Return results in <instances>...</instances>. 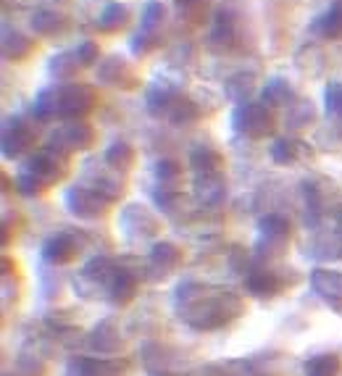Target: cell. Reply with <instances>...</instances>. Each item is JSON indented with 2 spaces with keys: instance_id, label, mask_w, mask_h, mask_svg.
Here are the masks:
<instances>
[{
  "instance_id": "cell-1",
  "label": "cell",
  "mask_w": 342,
  "mask_h": 376,
  "mask_svg": "<svg viewBox=\"0 0 342 376\" xmlns=\"http://www.w3.org/2000/svg\"><path fill=\"white\" fill-rule=\"evenodd\" d=\"M235 127L248 134H263L271 127V118L266 114V108L258 103H245L235 111Z\"/></svg>"
},
{
  "instance_id": "cell-2",
  "label": "cell",
  "mask_w": 342,
  "mask_h": 376,
  "mask_svg": "<svg viewBox=\"0 0 342 376\" xmlns=\"http://www.w3.org/2000/svg\"><path fill=\"white\" fill-rule=\"evenodd\" d=\"M92 103V95L87 87L82 84H71L66 90H58V111L66 116H74V114H84Z\"/></svg>"
},
{
  "instance_id": "cell-3",
  "label": "cell",
  "mask_w": 342,
  "mask_h": 376,
  "mask_svg": "<svg viewBox=\"0 0 342 376\" xmlns=\"http://www.w3.org/2000/svg\"><path fill=\"white\" fill-rule=\"evenodd\" d=\"M314 29L327 39L342 37V3H334L329 11H324L314 21Z\"/></svg>"
},
{
  "instance_id": "cell-4",
  "label": "cell",
  "mask_w": 342,
  "mask_h": 376,
  "mask_svg": "<svg viewBox=\"0 0 342 376\" xmlns=\"http://www.w3.org/2000/svg\"><path fill=\"white\" fill-rule=\"evenodd\" d=\"M129 21V11L124 3H108L103 8V13L98 16V29L100 32H116Z\"/></svg>"
},
{
  "instance_id": "cell-5",
  "label": "cell",
  "mask_w": 342,
  "mask_h": 376,
  "mask_svg": "<svg viewBox=\"0 0 342 376\" xmlns=\"http://www.w3.org/2000/svg\"><path fill=\"white\" fill-rule=\"evenodd\" d=\"M61 26H64V16H61V13H55V11L32 13V29H35L37 35H42V37H51V35H55Z\"/></svg>"
},
{
  "instance_id": "cell-6",
  "label": "cell",
  "mask_w": 342,
  "mask_h": 376,
  "mask_svg": "<svg viewBox=\"0 0 342 376\" xmlns=\"http://www.w3.org/2000/svg\"><path fill=\"white\" fill-rule=\"evenodd\" d=\"M29 51H32V42H29L24 35H19V32H6V37H3V53H6V58L19 61V58L29 55Z\"/></svg>"
},
{
  "instance_id": "cell-7",
  "label": "cell",
  "mask_w": 342,
  "mask_h": 376,
  "mask_svg": "<svg viewBox=\"0 0 342 376\" xmlns=\"http://www.w3.org/2000/svg\"><path fill=\"white\" fill-rule=\"evenodd\" d=\"M289 98H292V90H289V84L285 79H271L266 84V90H263V100L269 105H285Z\"/></svg>"
},
{
  "instance_id": "cell-8",
  "label": "cell",
  "mask_w": 342,
  "mask_h": 376,
  "mask_svg": "<svg viewBox=\"0 0 342 376\" xmlns=\"http://www.w3.org/2000/svg\"><path fill=\"white\" fill-rule=\"evenodd\" d=\"M213 39H216V42H232V39H235V19H232V13H226V11L216 13Z\"/></svg>"
},
{
  "instance_id": "cell-9",
  "label": "cell",
  "mask_w": 342,
  "mask_h": 376,
  "mask_svg": "<svg viewBox=\"0 0 342 376\" xmlns=\"http://www.w3.org/2000/svg\"><path fill=\"white\" fill-rule=\"evenodd\" d=\"M26 145H29V132H26L21 124H16V127H13V134L11 132H6V156H16V153H21Z\"/></svg>"
},
{
  "instance_id": "cell-10",
  "label": "cell",
  "mask_w": 342,
  "mask_h": 376,
  "mask_svg": "<svg viewBox=\"0 0 342 376\" xmlns=\"http://www.w3.org/2000/svg\"><path fill=\"white\" fill-rule=\"evenodd\" d=\"M163 16H166L163 6L161 3H150L143 13V32H156L158 26L163 24Z\"/></svg>"
},
{
  "instance_id": "cell-11",
  "label": "cell",
  "mask_w": 342,
  "mask_h": 376,
  "mask_svg": "<svg viewBox=\"0 0 342 376\" xmlns=\"http://www.w3.org/2000/svg\"><path fill=\"white\" fill-rule=\"evenodd\" d=\"M192 166H195L197 171H213V169H219V156H216L213 150H208V147H203V150L192 153Z\"/></svg>"
},
{
  "instance_id": "cell-12",
  "label": "cell",
  "mask_w": 342,
  "mask_h": 376,
  "mask_svg": "<svg viewBox=\"0 0 342 376\" xmlns=\"http://www.w3.org/2000/svg\"><path fill=\"white\" fill-rule=\"evenodd\" d=\"M324 100H327V111H329V114H337V116H342V84H340V82L329 84L327 95H324Z\"/></svg>"
},
{
  "instance_id": "cell-13",
  "label": "cell",
  "mask_w": 342,
  "mask_h": 376,
  "mask_svg": "<svg viewBox=\"0 0 342 376\" xmlns=\"http://www.w3.org/2000/svg\"><path fill=\"white\" fill-rule=\"evenodd\" d=\"M71 61H79L77 55H69V53H64V55H58V58H53V74L55 77H69L74 69H77V64H71Z\"/></svg>"
},
{
  "instance_id": "cell-14",
  "label": "cell",
  "mask_w": 342,
  "mask_h": 376,
  "mask_svg": "<svg viewBox=\"0 0 342 376\" xmlns=\"http://www.w3.org/2000/svg\"><path fill=\"white\" fill-rule=\"evenodd\" d=\"M129 161H132L129 145L118 143V145H114V147L108 150V163H114V166H127Z\"/></svg>"
},
{
  "instance_id": "cell-15",
  "label": "cell",
  "mask_w": 342,
  "mask_h": 376,
  "mask_svg": "<svg viewBox=\"0 0 342 376\" xmlns=\"http://www.w3.org/2000/svg\"><path fill=\"white\" fill-rule=\"evenodd\" d=\"M77 58L82 66H90L98 61V42H92V39H84L82 45L77 48Z\"/></svg>"
},
{
  "instance_id": "cell-16",
  "label": "cell",
  "mask_w": 342,
  "mask_h": 376,
  "mask_svg": "<svg viewBox=\"0 0 342 376\" xmlns=\"http://www.w3.org/2000/svg\"><path fill=\"white\" fill-rule=\"evenodd\" d=\"M271 156H274L279 163H287V161L295 158V143L279 140V143H274V147H271Z\"/></svg>"
},
{
  "instance_id": "cell-17",
  "label": "cell",
  "mask_w": 342,
  "mask_h": 376,
  "mask_svg": "<svg viewBox=\"0 0 342 376\" xmlns=\"http://www.w3.org/2000/svg\"><path fill=\"white\" fill-rule=\"evenodd\" d=\"M174 111H171V118L179 124V121H192L197 116V111L192 108V103H174L171 105Z\"/></svg>"
},
{
  "instance_id": "cell-18",
  "label": "cell",
  "mask_w": 342,
  "mask_h": 376,
  "mask_svg": "<svg viewBox=\"0 0 342 376\" xmlns=\"http://www.w3.org/2000/svg\"><path fill=\"white\" fill-rule=\"evenodd\" d=\"M150 48H153V45H150V32H143V35H134V37H132V51L137 53V55L147 53Z\"/></svg>"
},
{
  "instance_id": "cell-19",
  "label": "cell",
  "mask_w": 342,
  "mask_h": 376,
  "mask_svg": "<svg viewBox=\"0 0 342 376\" xmlns=\"http://www.w3.org/2000/svg\"><path fill=\"white\" fill-rule=\"evenodd\" d=\"M158 177H177V163H171V161H163V163H158Z\"/></svg>"
},
{
  "instance_id": "cell-20",
  "label": "cell",
  "mask_w": 342,
  "mask_h": 376,
  "mask_svg": "<svg viewBox=\"0 0 342 376\" xmlns=\"http://www.w3.org/2000/svg\"><path fill=\"white\" fill-rule=\"evenodd\" d=\"M177 3H179L182 8H192V6H200L203 0H177Z\"/></svg>"
},
{
  "instance_id": "cell-21",
  "label": "cell",
  "mask_w": 342,
  "mask_h": 376,
  "mask_svg": "<svg viewBox=\"0 0 342 376\" xmlns=\"http://www.w3.org/2000/svg\"><path fill=\"white\" fill-rule=\"evenodd\" d=\"M340 224H342V208H340Z\"/></svg>"
}]
</instances>
